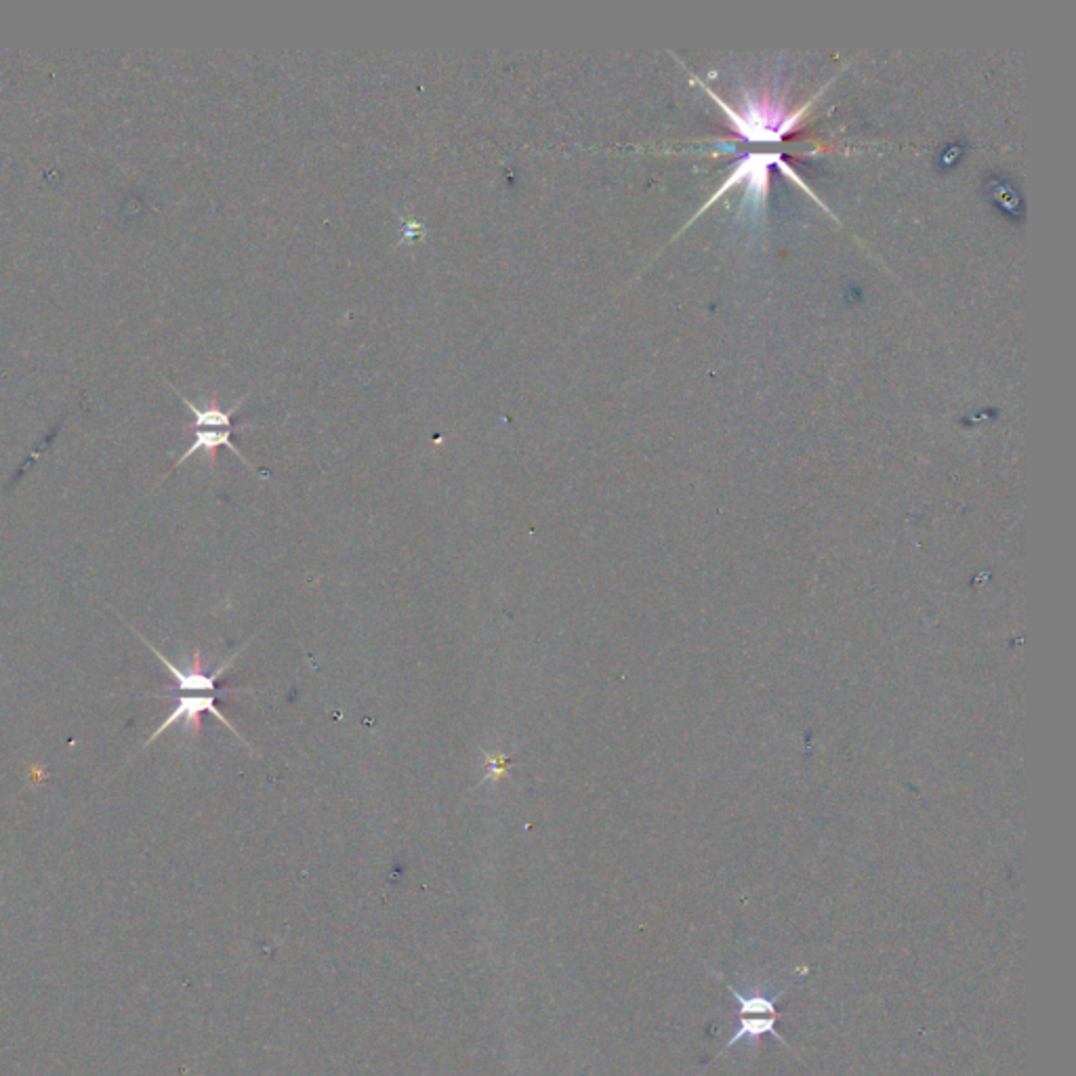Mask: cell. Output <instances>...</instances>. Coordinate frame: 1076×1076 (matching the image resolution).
Segmentation results:
<instances>
[{
  "label": "cell",
  "instance_id": "obj_1",
  "mask_svg": "<svg viewBox=\"0 0 1076 1076\" xmlns=\"http://www.w3.org/2000/svg\"><path fill=\"white\" fill-rule=\"evenodd\" d=\"M727 990L732 992V996L736 1001V1032L727 1041L724 1051L738 1048V1045L757 1048V1043L765 1035L776 1037L783 1045L788 1048L783 1035L776 1030V1021L783 1018V1014L778 1012V1001L785 996L788 984L783 989H774L770 984H749V987L734 989L732 984H727Z\"/></svg>",
  "mask_w": 1076,
  "mask_h": 1076
},
{
  "label": "cell",
  "instance_id": "obj_2",
  "mask_svg": "<svg viewBox=\"0 0 1076 1076\" xmlns=\"http://www.w3.org/2000/svg\"><path fill=\"white\" fill-rule=\"evenodd\" d=\"M171 387H173V385H171ZM173 391H176L177 396L181 398V402H183L185 407L190 408V410H192V414H194V444H192V446H190V448H188V450H185V452L177 459V463L173 466V469H177L179 466H183L190 457H194V455H196V452H201V450L208 455L210 463H215V461H217V450H219L221 446L230 448L233 455H235V457H238L244 466L251 467V463L246 461V457H244V455H242V452L233 446L232 442L233 432H235V430H240V427H235V425H233V414H235V410L240 408V404L246 400V396H242V398H240V400H238L232 408H228V410H226V408L217 407L215 402H213V404H208V407H198V404H194L192 400H188V398H185V396H183L177 387H173ZM173 469H171V471H173Z\"/></svg>",
  "mask_w": 1076,
  "mask_h": 1076
},
{
  "label": "cell",
  "instance_id": "obj_3",
  "mask_svg": "<svg viewBox=\"0 0 1076 1076\" xmlns=\"http://www.w3.org/2000/svg\"><path fill=\"white\" fill-rule=\"evenodd\" d=\"M135 631V629H133ZM135 636L140 640L146 643L147 648L152 650V654L158 656V661L165 665V669L169 670L173 677H176V688L169 690V692H210V694H219V697H228V694H240V692H251V690H242V688H235V690H219L217 688V679L226 673V670L232 667V663H235V658L244 652V648H240L235 654H232L219 669L215 670L213 675H204L203 673V652L201 650H194V661H192V669H179L176 663H171L156 645H152L149 641L140 633L135 631Z\"/></svg>",
  "mask_w": 1076,
  "mask_h": 1076
},
{
  "label": "cell",
  "instance_id": "obj_4",
  "mask_svg": "<svg viewBox=\"0 0 1076 1076\" xmlns=\"http://www.w3.org/2000/svg\"><path fill=\"white\" fill-rule=\"evenodd\" d=\"M215 700L217 699L213 694H208V697H179V702H177L173 713L147 738L146 742H144V749H147L158 736H162L177 722H185V732H190L192 736H201V732H203V713H210L213 717H217L223 726L228 727L235 738H240L251 753H255L253 747L244 740V736L232 726V722L217 709Z\"/></svg>",
  "mask_w": 1076,
  "mask_h": 1076
},
{
  "label": "cell",
  "instance_id": "obj_5",
  "mask_svg": "<svg viewBox=\"0 0 1076 1076\" xmlns=\"http://www.w3.org/2000/svg\"><path fill=\"white\" fill-rule=\"evenodd\" d=\"M484 757H486V765H488V774H486L484 783H491V781L498 783L507 774V770H509V759L503 755V753H496V755L486 753Z\"/></svg>",
  "mask_w": 1076,
  "mask_h": 1076
}]
</instances>
